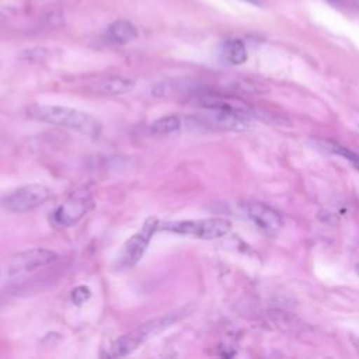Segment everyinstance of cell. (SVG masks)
<instances>
[{"label":"cell","instance_id":"3","mask_svg":"<svg viewBox=\"0 0 359 359\" xmlns=\"http://www.w3.org/2000/svg\"><path fill=\"white\" fill-rule=\"evenodd\" d=\"M160 229L201 240H216L224 237L231 230V223L227 219L222 217L189 219L165 222L160 224Z\"/></svg>","mask_w":359,"mask_h":359},{"label":"cell","instance_id":"7","mask_svg":"<svg viewBox=\"0 0 359 359\" xmlns=\"http://www.w3.org/2000/svg\"><path fill=\"white\" fill-rule=\"evenodd\" d=\"M56 259H57V254L53 250L35 247L14 255L6 266V272L10 276L20 275L24 272H31V271L48 266Z\"/></svg>","mask_w":359,"mask_h":359},{"label":"cell","instance_id":"13","mask_svg":"<svg viewBox=\"0 0 359 359\" xmlns=\"http://www.w3.org/2000/svg\"><path fill=\"white\" fill-rule=\"evenodd\" d=\"M181 128V121L175 115H167L163 118L156 119L151 126H150V133L156 136H163V135H170L178 132Z\"/></svg>","mask_w":359,"mask_h":359},{"label":"cell","instance_id":"2","mask_svg":"<svg viewBox=\"0 0 359 359\" xmlns=\"http://www.w3.org/2000/svg\"><path fill=\"white\" fill-rule=\"evenodd\" d=\"M184 310H175L172 313L164 314L161 317H156L151 318L140 325H137L136 328H133L132 331L121 335L119 338H116L107 349L105 355L108 358H121V356H126L130 352H133L139 345H142L143 342H146L147 339L153 338L154 335L160 334L161 331L167 330L170 325H172L175 321L180 320V317L182 316Z\"/></svg>","mask_w":359,"mask_h":359},{"label":"cell","instance_id":"6","mask_svg":"<svg viewBox=\"0 0 359 359\" xmlns=\"http://www.w3.org/2000/svg\"><path fill=\"white\" fill-rule=\"evenodd\" d=\"M158 227H160V223H158L157 217H154V216L147 217L143 222L142 227L133 236H130L122 245V250L118 257L119 266L130 268V266L136 265L142 259L144 251L147 250L149 243L151 241L153 234L156 233V230Z\"/></svg>","mask_w":359,"mask_h":359},{"label":"cell","instance_id":"11","mask_svg":"<svg viewBox=\"0 0 359 359\" xmlns=\"http://www.w3.org/2000/svg\"><path fill=\"white\" fill-rule=\"evenodd\" d=\"M137 36V29L136 27L126 21V20H118L114 21L108 28H107V39L111 43L115 45H125L133 41Z\"/></svg>","mask_w":359,"mask_h":359},{"label":"cell","instance_id":"12","mask_svg":"<svg viewBox=\"0 0 359 359\" xmlns=\"http://www.w3.org/2000/svg\"><path fill=\"white\" fill-rule=\"evenodd\" d=\"M222 52H223V57L231 65H243L248 57L247 48H245L244 42L240 39H236V38L227 39L223 43Z\"/></svg>","mask_w":359,"mask_h":359},{"label":"cell","instance_id":"10","mask_svg":"<svg viewBox=\"0 0 359 359\" xmlns=\"http://www.w3.org/2000/svg\"><path fill=\"white\" fill-rule=\"evenodd\" d=\"M135 88V80L123 76H108L97 80L91 90L100 95H121Z\"/></svg>","mask_w":359,"mask_h":359},{"label":"cell","instance_id":"18","mask_svg":"<svg viewBox=\"0 0 359 359\" xmlns=\"http://www.w3.org/2000/svg\"><path fill=\"white\" fill-rule=\"evenodd\" d=\"M241 1H245V3H251V4H259V0H241Z\"/></svg>","mask_w":359,"mask_h":359},{"label":"cell","instance_id":"8","mask_svg":"<svg viewBox=\"0 0 359 359\" xmlns=\"http://www.w3.org/2000/svg\"><path fill=\"white\" fill-rule=\"evenodd\" d=\"M198 104L203 109H220V111H229L234 114H240L244 116L251 115V108L240 98L223 95L217 93H203L198 97Z\"/></svg>","mask_w":359,"mask_h":359},{"label":"cell","instance_id":"4","mask_svg":"<svg viewBox=\"0 0 359 359\" xmlns=\"http://www.w3.org/2000/svg\"><path fill=\"white\" fill-rule=\"evenodd\" d=\"M93 208L94 199L91 194L87 189H77L53 210L50 222L57 229H67L77 224Z\"/></svg>","mask_w":359,"mask_h":359},{"label":"cell","instance_id":"14","mask_svg":"<svg viewBox=\"0 0 359 359\" xmlns=\"http://www.w3.org/2000/svg\"><path fill=\"white\" fill-rule=\"evenodd\" d=\"M323 146H324L327 150H330V151H332V153H335V154H338V156H342L344 158L349 160V161L352 163V165L359 171V154H358V153L352 151L351 149H348V147H345V146H342V144H338V143H335V142H331V140H324V142H323Z\"/></svg>","mask_w":359,"mask_h":359},{"label":"cell","instance_id":"15","mask_svg":"<svg viewBox=\"0 0 359 359\" xmlns=\"http://www.w3.org/2000/svg\"><path fill=\"white\" fill-rule=\"evenodd\" d=\"M334 8L346 13H359V0H325Z\"/></svg>","mask_w":359,"mask_h":359},{"label":"cell","instance_id":"5","mask_svg":"<svg viewBox=\"0 0 359 359\" xmlns=\"http://www.w3.org/2000/svg\"><path fill=\"white\" fill-rule=\"evenodd\" d=\"M50 196L48 187L42 184L22 185L0 199V206L11 213H24L43 205Z\"/></svg>","mask_w":359,"mask_h":359},{"label":"cell","instance_id":"17","mask_svg":"<svg viewBox=\"0 0 359 359\" xmlns=\"http://www.w3.org/2000/svg\"><path fill=\"white\" fill-rule=\"evenodd\" d=\"M352 342H353V345L356 346V349H358V352H359V339H358V338H352Z\"/></svg>","mask_w":359,"mask_h":359},{"label":"cell","instance_id":"19","mask_svg":"<svg viewBox=\"0 0 359 359\" xmlns=\"http://www.w3.org/2000/svg\"><path fill=\"white\" fill-rule=\"evenodd\" d=\"M358 273H359V265H358Z\"/></svg>","mask_w":359,"mask_h":359},{"label":"cell","instance_id":"9","mask_svg":"<svg viewBox=\"0 0 359 359\" xmlns=\"http://www.w3.org/2000/svg\"><path fill=\"white\" fill-rule=\"evenodd\" d=\"M247 215L258 227H261L269 233H276L283 226V220H282V216L279 215V212H276L271 206L264 205L261 202L248 203Z\"/></svg>","mask_w":359,"mask_h":359},{"label":"cell","instance_id":"16","mask_svg":"<svg viewBox=\"0 0 359 359\" xmlns=\"http://www.w3.org/2000/svg\"><path fill=\"white\" fill-rule=\"evenodd\" d=\"M90 296H91V292H90V289L87 286H77V287H74L72 290V300L77 306H80L84 302H87L90 299Z\"/></svg>","mask_w":359,"mask_h":359},{"label":"cell","instance_id":"1","mask_svg":"<svg viewBox=\"0 0 359 359\" xmlns=\"http://www.w3.org/2000/svg\"><path fill=\"white\" fill-rule=\"evenodd\" d=\"M27 112L35 121L67 128L91 139H97L102 132V125L95 116L76 108L35 104Z\"/></svg>","mask_w":359,"mask_h":359}]
</instances>
